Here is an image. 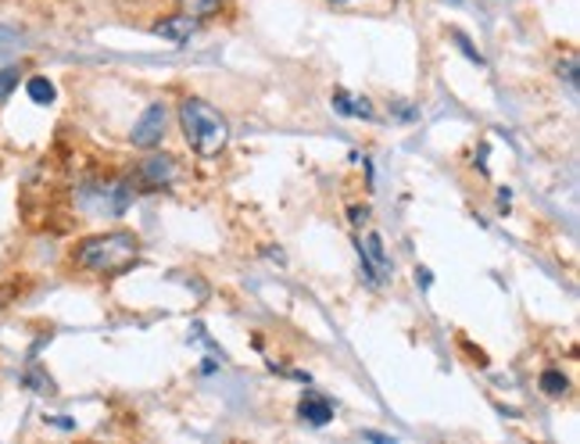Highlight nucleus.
Instances as JSON below:
<instances>
[{
	"label": "nucleus",
	"mask_w": 580,
	"mask_h": 444,
	"mask_svg": "<svg viewBox=\"0 0 580 444\" xmlns=\"http://www.w3.org/2000/svg\"><path fill=\"white\" fill-rule=\"evenodd\" d=\"M298 416L304 423H312V426H327L333 420V402L322 398L319 391H304L301 402H298Z\"/></svg>",
	"instance_id": "nucleus-7"
},
{
	"label": "nucleus",
	"mask_w": 580,
	"mask_h": 444,
	"mask_svg": "<svg viewBox=\"0 0 580 444\" xmlns=\"http://www.w3.org/2000/svg\"><path fill=\"white\" fill-rule=\"evenodd\" d=\"M198 29H201V19H193V14H187V11H176V14H169V19L154 22L151 33L169 40V43H190V37L198 33Z\"/></svg>",
	"instance_id": "nucleus-6"
},
{
	"label": "nucleus",
	"mask_w": 580,
	"mask_h": 444,
	"mask_svg": "<svg viewBox=\"0 0 580 444\" xmlns=\"http://www.w3.org/2000/svg\"><path fill=\"white\" fill-rule=\"evenodd\" d=\"M176 176H180V165H176V158H172V154H161V151H151L148 158H140L137 169H133V180H137L143 190L172 186Z\"/></svg>",
	"instance_id": "nucleus-4"
},
{
	"label": "nucleus",
	"mask_w": 580,
	"mask_h": 444,
	"mask_svg": "<svg viewBox=\"0 0 580 444\" xmlns=\"http://www.w3.org/2000/svg\"><path fill=\"white\" fill-rule=\"evenodd\" d=\"M348 219H351V226H366V222H369V204H351Z\"/></svg>",
	"instance_id": "nucleus-13"
},
{
	"label": "nucleus",
	"mask_w": 580,
	"mask_h": 444,
	"mask_svg": "<svg viewBox=\"0 0 580 444\" xmlns=\"http://www.w3.org/2000/svg\"><path fill=\"white\" fill-rule=\"evenodd\" d=\"M451 40H456V47H459V51H462L466 58H470V61H473V65H480V69H483V58H480V54L473 51V43H470V40H466V37L459 33V29H451Z\"/></svg>",
	"instance_id": "nucleus-12"
},
{
	"label": "nucleus",
	"mask_w": 580,
	"mask_h": 444,
	"mask_svg": "<svg viewBox=\"0 0 580 444\" xmlns=\"http://www.w3.org/2000/svg\"><path fill=\"white\" fill-rule=\"evenodd\" d=\"M166 133H169V108L166 104H151L137 119L133 133H129V144L140 148V151H151V148L161 144V140H166Z\"/></svg>",
	"instance_id": "nucleus-5"
},
{
	"label": "nucleus",
	"mask_w": 580,
	"mask_h": 444,
	"mask_svg": "<svg viewBox=\"0 0 580 444\" xmlns=\"http://www.w3.org/2000/svg\"><path fill=\"white\" fill-rule=\"evenodd\" d=\"M416 283H423V287H430V269L419 265V269H416Z\"/></svg>",
	"instance_id": "nucleus-16"
},
{
	"label": "nucleus",
	"mask_w": 580,
	"mask_h": 444,
	"mask_svg": "<svg viewBox=\"0 0 580 444\" xmlns=\"http://www.w3.org/2000/svg\"><path fill=\"white\" fill-rule=\"evenodd\" d=\"M333 108L348 119H377L369 98H354V93H348V90H333Z\"/></svg>",
	"instance_id": "nucleus-8"
},
{
	"label": "nucleus",
	"mask_w": 580,
	"mask_h": 444,
	"mask_svg": "<svg viewBox=\"0 0 580 444\" xmlns=\"http://www.w3.org/2000/svg\"><path fill=\"white\" fill-rule=\"evenodd\" d=\"M354 251H359V265H362V276H366L369 287H380V283L391 280L394 262H391V255H387L380 233L359 236V241H354Z\"/></svg>",
	"instance_id": "nucleus-3"
},
{
	"label": "nucleus",
	"mask_w": 580,
	"mask_h": 444,
	"mask_svg": "<svg viewBox=\"0 0 580 444\" xmlns=\"http://www.w3.org/2000/svg\"><path fill=\"white\" fill-rule=\"evenodd\" d=\"M559 75H567V83L577 87V58H573V54L567 58V65H562V61H559Z\"/></svg>",
	"instance_id": "nucleus-14"
},
{
	"label": "nucleus",
	"mask_w": 580,
	"mask_h": 444,
	"mask_svg": "<svg viewBox=\"0 0 580 444\" xmlns=\"http://www.w3.org/2000/svg\"><path fill=\"white\" fill-rule=\"evenodd\" d=\"M26 93H29V101L40 104V108L54 104V98H58V90H54V83L47 75H32L29 83H26Z\"/></svg>",
	"instance_id": "nucleus-9"
},
{
	"label": "nucleus",
	"mask_w": 580,
	"mask_h": 444,
	"mask_svg": "<svg viewBox=\"0 0 580 444\" xmlns=\"http://www.w3.org/2000/svg\"><path fill=\"white\" fill-rule=\"evenodd\" d=\"M176 115H180V130H183V140L190 144V151L204 158V162H212L226 151L230 144V122L219 108H212L201 98H183L180 108H176Z\"/></svg>",
	"instance_id": "nucleus-2"
},
{
	"label": "nucleus",
	"mask_w": 580,
	"mask_h": 444,
	"mask_svg": "<svg viewBox=\"0 0 580 444\" xmlns=\"http://www.w3.org/2000/svg\"><path fill=\"white\" fill-rule=\"evenodd\" d=\"M366 441H383V444H394V437H387V434H377V431H362Z\"/></svg>",
	"instance_id": "nucleus-15"
},
{
	"label": "nucleus",
	"mask_w": 580,
	"mask_h": 444,
	"mask_svg": "<svg viewBox=\"0 0 580 444\" xmlns=\"http://www.w3.org/2000/svg\"><path fill=\"white\" fill-rule=\"evenodd\" d=\"M176 4H180V11L193 14V19L208 22V19H216V14L226 8V0H176Z\"/></svg>",
	"instance_id": "nucleus-10"
},
{
	"label": "nucleus",
	"mask_w": 580,
	"mask_h": 444,
	"mask_svg": "<svg viewBox=\"0 0 580 444\" xmlns=\"http://www.w3.org/2000/svg\"><path fill=\"white\" fill-rule=\"evenodd\" d=\"M538 387H541V394H548V398H562V394L570 391V380L562 376L559 370H544L541 380H538Z\"/></svg>",
	"instance_id": "nucleus-11"
},
{
	"label": "nucleus",
	"mask_w": 580,
	"mask_h": 444,
	"mask_svg": "<svg viewBox=\"0 0 580 444\" xmlns=\"http://www.w3.org/2000/svg\"><path fill=\"white\" fill-rule=\"evenodd\" d=\"M140 259V236L129 230H111V233H97L79 241L72 251V269L97 280H111L122 276L137 265Z\"/></svg>",
	"instance_id": "nucleus-1"
}]
</instances>
